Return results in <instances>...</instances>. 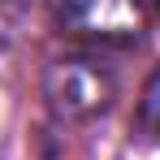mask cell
Returning <instances> with one entry per match:
<instances>
[{"instance_id": "cell-1", "label": "cell", "mask_w": 160, "mask_h": 160, "mask_svg": "<svg viewBox=\"0 0 160 160\" xmlns=\"http://www.w3.org/2000/svg\"><path fill=\"white\" fill-rule=\"evenodd\" d=\"M117 95V78L95 56H65L43 74V100L61 121H91Z\"/></svg>"}, {"instance_id": "cell-4", "label": "cell", "mask_w": 160, "mask_h": 160, "mask_svg": "<svg viewBox=\"0 0 160 160\" xmlns=\"http://www.w3.org/2000/svg\"><path fill=\"white\" fill-rule=\"evenodd\" d=\"M147 4H152V13H156V18H160V0H147Z\"/></svg>"}, {"instance_id": "cell-3", "label": "cell", "mask_w": 160, "mask_h": 160, "mask_svg": "<svg viewBox=\"0 0 160 160\" xmlns=\"http://www.w3.org/2000/svg\"><path fill=\"white\" fill-rule=\"evenodd\" d=\"M138 126H143L147 134H156V138H160V69L147 78L143 95H138Z\"/></svg>"}, {"instance_id": "cell-2", "label": "cell", "mask_w": 160, "mask_h": 160, "mask_svg": "<svg viewBox=\"0 0 160 160\" xmlns=\"http://www.w3.org/2000/svg\"><path fill=\"white\" fill-rule=\"evenodd\" d=\"M147 0H56V22L95 43H130L143 35Z\"/></svg>"}]
</instances>
